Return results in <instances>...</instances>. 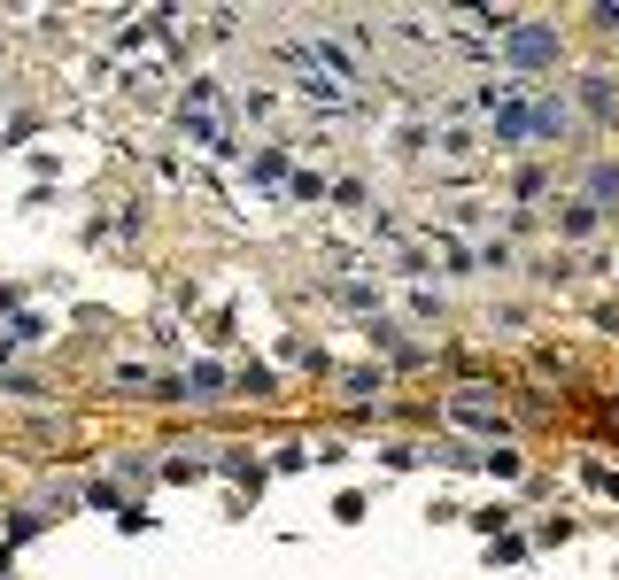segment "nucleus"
Here are the masks:
<instances>
[{
    "label": "nucleus",
    "instance_id": "nucleus-1",
    "mask_svg": "<svg viewBox=\"0 0 619 580\" xmlns=\"http://www.w3.org/2000/svg\"><path fill=\"white\" fill-rule=\"evenodd\" d=\"M442 410H449V426H465V434H488V441L511 434V410H503V395H488V387H457Z\"/></svg>",
    "mask_w": 619,
    "mask_h": 580
},
{
    "label": "nucleus",
    "instance_id": "nucleus-2",
    "mask_svg": "<svg viewBox=\"0 0 619 580\" xmlns=\"http://www.w3.org/2000/svg\"><path fill=\"white\" fill-rule=\"evenodd\" d=\"M503 55L519 62V70H550L558 62V31L550 24H511L503 31Z\"/></svg>",
    "mask_w": 619,
    "mask_h": 580
},
{
    "label": "nucleus",
    "instance_id": "nucleus-3",
    "mask_svg": "<svg viewBox=\"0 0 619 580\" xmlns=\"http://www.w3.org/2000/svg\"><path fill=\"white\" fill-rule=\"evenodd\" d=\"M612 101H619V86H612V78H604V70H596V78H581V109H589L596 124H604V116H619Z\"/></svg>",
    "mask_w": 619,
    "mask_h": 580
},
{
    "label": "nucleus",
    "instance_id": "nucleus-4",
    "mask_svg": "<svg viewBox=\"0 0 619 580\" xmlns=\"http://www.w3.org/2000/svg\"><path fill=\"white\" fill-rule=\"evenodd\" d=\"M558 232H565V240H596V202H565L558 209Z\"/></svg>",
    "mask_w": 619,
    "mask_h": 580
},
{
    "label": "nucleus",
    "instance_id": "nucleus-5",
    "mask_svg": "<svg viewBox=\"0 0 619 580\" xmlns=\"http://www.w3.org/2000/svg\"><path fill=\"white\" fill-rule=\"evenodd\" d=\"M589 202H619V163H589Z\"/></svg>",
    "mask_w": 619,
    "mask_h": 580
},
{
    "label": "nucleus",
    "instance_id": "nucleus-6",
    "mask_svg": "<svg viewBox=\"0 0 619 580\" xmlns=\"http://www.w3.org/2000/svg\"><path fill=\"white\" fill-rule=\"evenodd\" d=\"M341 302H349V310H380V287H364V279H349V287H341Z\"/></svg>",
    "mask_w": 619,
    "mask_h": 580
},
{
    "label": "nucleus",
    "instance_id": "nucleus-7",
    "mask_svg": "<svg viewBox=\"0 0 619 580\" xmlns=\"http://www.w3.org/2000/svg\"><path fill=\"white\" fill-rule=\"evenodd\" d=\"M380 379L387 372H341V387H349V395H380Z\"/></svg>",
    "mask_w": 619,
    "mask_h": 580
},
{
    "label": "nucleus",
    "instance_id": "nucleus-8",
    "mask_svg": "<svg viewBox=\"0 0 619 580\" xmlns=\"http://www.w3.org/2000/svg\"><path fill=\"white\" fill-rule=\"evenodd\" d=\"M589 480H596L604 495H619V472H612V464H589Z\"/></svg>",
    "mask_w": 619,
    "mask_h": 580
}]
</instances>
